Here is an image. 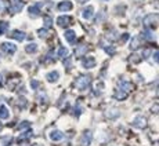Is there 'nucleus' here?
Returning a JSON list of instances; mask_svg holds the SVG:
<instances>
[{"label":"nucleus","mask_w":159,"mask_h":146,"mask_svg":"<svg viewBox=\"0 0 159 146\" xmlns=\"http://www.w3.org/2000/svg\"><path fill=\"white\" fill-rule=\"evenodd\" d=\"M122 39H123V41H126L127 39H129V35H127V33H126V35H123V37H122Z\"/></svg>","instance_id":"obj_35"},{"label":"nucleus","mask_w":159,"mask_h":146,"mask_svg":"<svg viewBox=\"0 0 159 146\" xmlns=\"http://www.w3.org/2000/svg\"><path fill=\"white\" fill-rule=\"evenodd\" d=\"M154 59H155V62H158V51H155V54H154Z\"/></svg>","instance_id":"obj_34"},{"label":"nucleus","mask_w":159,"mask_h":146,"mask_svg":"<svg viewBox=\"0 0 159 146\" xmlns=\"http://www.w3.org/2000/svg\"><path fill=\"white\" fill-rule=\"evenodd\" d=\"M51 139L53 141H61L64 139V134L61 131H58V130H54L53 132H51Z\"/></svg>","instance_id":"obj_13"},{"label":"nucleus","mask_w":159,"mask_h":146,"mask_svg":"<svg viewBox=\"0 0 159 146\" xmlns=\"http://www.w3.org/2000/svg\"><path fill=\"white\" fill-rule=\"evenodd\" d=\"M22 7H24V3L17 1V3L13 6V8H11V13H18V11H21V10H22Z\"/></svg>","instance_id":"obj_20"},{"label":"nucleus","mask_w":159,"mask_h":146,"mask_svg":"<svg viewBox=\"0 0 159 146\" xmlns=\"http://www.w3.org/2000/svg\"><path fill=\"white\" fill-rule=\"evenodd\" d=\"M71 22V17H68V15H61V17H58L57 18V24L58 26H66L68 24Z\"/></svg>","instance_id":"obj_5"},{"label":"nucleus","mask_w":159,"mask_h":146,"mask_svg":"<svg viewBox=\"0 0 159 146\" xmlns=\"http://www.w3.org/2000/svg\"><path fill=\"white\" fill-rule=\"evenodd\" d=\"M0 128H1V124H0Z\"/></svg>","instance_id":"obj_38"},{"label":"nucleus","mask_w":159,"mask_h":146,"mask_svg":"<svg viewBox=\"0 0 159 146\" xmlns=\"http://www.w3.org/2000/svg\"><path fill=\"white\" fill-rule=\"evenodd\" d=\"M58 79H60V75H58V72H50V73H47V80H49L50 83L57 81Z\"/></svg>","instance_id":"obj_14"},{"label":"nucleus","mask_w":159,"mask_h":146,"mask_svg":"<svg viewBox=\"0 0 159 146\" xmlns=\"http://www.w3.org/2000/svg\"><path fill=\"white\" fill-rule=\"evenodd\" d=\"M8 116H10V113H8V109L6 108V106H0V119H8Z\"/></svg>","instance_id":"obj_16"},{"label":"nucleus","mask_w":159,"mask_h":146,"mask_svg":"<svg viewBox=\"0 0 159 146\" xmlns=\"http://www.w3.org/2000/svg\"><path fill=\"white\" fill-rule=\"evenodd\" d=\"M156 18H158V15L155 14V15H148L145 19H144V25L148 26L149 24H152V22H156Z\"/></svg>","instance_id":"obj_17"},{"label":"nucleus","mask_w":159,"mask_h":146,"mask_svg":"<svg viewBox=\"0 0 159 146\" xmlns=\"http://www.w3.org/2000/svg\"><path fill=\"white\" fill-rule=\"evenodd\" d=\"M118 88L121 90V91H123V92H127V91H130V90H132V84H130L129 81H125V80H123V81L119 83Z\"/></svg>","instance_id":"obj_10"},{"label":"nucleus","mask_w":159,"mask_h":146,"mask_svg":"<svg viewBox=\"0 0 159 146\" xmlns=\"http://www.w3.org/2000/svg\"><path fill=\"white\" fill-rule=\"evenodd\" d=\"M91 142V131H84L82 136V145L83 146H89Z\"/></svg>","instance_id":"obj_7"},{"label":"nucleus","mask_w":159,"mask_h":146,"mask_svg":"<svg viewBox=\"0 0 159 146\" xmlns=\"http://www.w3.org/2000/svg\"><path fill=\"white\" fill-rule=\"evenodd\" d=\"M115 98H116V99H126L127 95H126V92H123V91H119V90H118V91L115 92Z\"/></svg>","instance_id":"obj_23"},{"label":"nucleus","mask_w":159,"mask_h":146,"mask_svg":"<svg viewBox=\"0 0 159 146\" xmlns=\"http://www.w3.org/2000/svg\"><path fill=\"white\" fill-rule=\"evenodd\" d=\"M0 48H1V51H4L7 54H14L17 51V47L13 43H3V44L0 45Z\"/></svg>","instance_id":"obj_2"},{"label":"nucleus","mask_w":159,"mask_h":146,"mask_svg":"<svg viewBox=\"0 0 159 146\" xmlns=\"http://www.w3.org/2000/svg\"><path fill=\"white\" fill-rule=\"evenodd\" d=\"M68 55H69V50H68L66 47H62V45H61L60 50H58V57L60 58H66Z\"/></svg>","instance_id":"obj_15"},{"label":"nucleus","mask_w":159,"mask_h":146,"mask_svg":"<svg viewBox=\"0 0 159 146\" xmlns=\"http://www.w3.org/2000/svg\"><path fill=\"white\" fill-rule=\"evenodd\" d=\"M31 87L33 90L38 88V87H39V81H38V80H32V81H31Z\"/></svg>","instance_id":"obj_29"},{"label":"nucleus","mask_w":159,"mask_h":146,"mask_svg":"<svg viewBox=\"0 0 159 146\" xmlns=\"http://www.w3.org/2000/svg\"><path fill=\"white\" fill-rule=\"evenodd\" d=\"M29 14H31V15H39V14H40V8H39V4H38V6L29 7Z\"/></svg>","instance_id":"obj_21"},{"label":"nucleus","mask_w":159,"mask_h":146,"mask_svg":"<svg viewBox=\"0 0 159 146\" xmlns=\"http://www.w3.org/2000/svg\"><path fill=\"white\" fill-rule=\"evenodd\" d=\"M138 44H140V40H138L137 37H134L133 39V43L130 44V48H132V50H136V48L138 47Z\"/></svg>","instance_id":"obj_24"},{"label":"nucleus","mask_w":159,"mask_h":146,"mask_svg":"<svg viewBox=\"0 0 159 146\" xmlns=\"http://www.w3.org/2000/svg\"><path fill=\"white\" fill-rule=\"evenodd\" d=\"M51 24H53V19L50 18V17H46L45 18V26H46V29H49L51 26Z\"/></svg>","instance_id":"obj_27"},{"label":"nucleus","mask_w":159,"mask_h":146,"mask_svg":"<svg viewBox=\"0 0 159 146\" xmlns=\"http://www.w3.org/2000/svg\"><path fill=\"white\" fill-rule=\"evenodd\" d=\"M25 33L24 32H21V31H13V32L10 33V37H13L15 39V40H18V41H22L24 39H25Z\"/></svg>","instance_id":"obj_6"},{"label":"nucleus","mask_w":159,"mask_h":146,"mask_svg":"<svg viewBox=\"0 0 159 146\" xmlns=\"http://www.w3.org/2000/svg\"><path fill=\"white\" fill-rule=\"evenodd\" d=\"M87 51V45L86 44H83V45H79L76 48V51H75V57L76 58H79V57H82L83 54Z\"/></svg>","instance_id":"obj_12"},{"label":"nucleus","mask_w":159,"mask_h":146,"mask_svg":"<svg viewBox=\"0 0 159 146\" xmlns=\"http://www.w3.org/2000/svg\"><path fill=\"white\" fill-rule=\"evenodd\" d=\"M4 8H6V1L4 0H0V13L4 11Z\"/></svg>","instance_id":"obj_30"},{"label":"nucleus","mask_w":159,"mask_h":146,"mask_svg":"<svg viewBox=\"0 0 159 146\" xmlns=\"http://www.w3.org/2000/svg\"><path fill=\"white\" fill-rule=\"evenodd\" d=\"M83 66H84L86 69H91V68H94L95 66V59L94 58H86V59L83 61Z\"/></svg>","instance_id":"obj_11"},{"label":"nucleus","mask_w":159,"mask_h":146,"mask_svg":"<svg viewBox=\"0 0 159 146\" xmlns=\"http://www.w3.org/2000/svg\"><path fill=\"white\" fill-rule=\"evenodd\" d=\"M1 142H3V143H8V142H11V138H8V136H4Z\"/></svg>","instance_id":"obj_32"},{"label":"nucleus","mask_w":159,"mask_h":146,"mask_svg":"<svg viewBox=\"0 0 159 146\" xmlns=\"http://www.w3.org/2000/svg\"><path fill=\"white\" fill-rule=\"evenodd\" d=\"M36 50H38V44H36V43H31V44H28L25 47V51L26 52H29V54L36 52Z\"/></svg>","instance_id":"obj_18"},{"label":"nucleus","mask_w":159,"mask_h":146,"mask_svg":"<svg viewBox=\"0 0 159 146\" xmlns=\"http://www.w3.org/2000/svg\"><path fill=\"white\" fill-rule=\"evenodd\" d=\"M64 36H65V39L68 40V43H71V44H73V43H75V40H76V33H75V31H72V29L65 31Z\"/></svg>","instance_id":"obj_3"},{"label":"nucleus","mask_w":159,"mask_h":146,"mask_svg":"<svg viewBox=\"0 0 159 146\" xmlns=\"http://www.w3.org/2000/svg\"><path fill=\"white\" fill-rule=\"evenodd\" d=\"M7 29H8V22H6V21H0V36L4 35Z\"/></svg>","instance_id":"obj_19"},{"label":"nucleus","mask_w":159,"mask_h":146,"mask_svg":"<svg viewBox=\"0 0 159 146\" xmlns=\"http://www.w3.org/2000/svg\"><path fill=\"white\" fill-rule=\"evenodd\" d=\"M149 52H151V50H144V54H143V57L147 58L148 55H149Z\"/></svg>","instance_id":"obj_33"},{"label":"nucleus","mask_w":159,"mask_h":146,"mask_svg":"<svg viewBox=\"0 0 159 146\" xmlns=\"http://www.w3.org/2000/svg\"><path fill=\"white\" fill-rule=\"evenodd\" d=\"M29 127H31V123H29V121H22L18 126V130L19 131H25V130H28Z\"/></svg>","instance_id":"obj_22"},{"label":"nucleus","mask_w":159,"mask_h":146,"mask_svg":"<svg viewBox=\"0 0 159 146\" xmlns=\"http://www.w3.org/2000/svg\"><path fill=\"white\" fill-rule=\"evenodd\" d=\"M105 51L108 52L109 55H112V54H114V52H115V48H114V47H112V45H108V47H105Z\"/></svg>","instance_id":"obj_28"},{"label":"nucleus","mask_w":159,"mask_h":146,"mask_svg":"<svg viewBox=\"0 0 159 146\" xmlns=\"http://www.w3.org/2000/svg\"><path fill=\"white\" fill-rule=\"evenodd\" d=\"M1 84H3V76L0 75V87H1Z\"/></svg>","instance_id":"obj_36"},{"label":"nucleus","mask_w":159,"mask_h":146,"mask_svg":"<svg viewBox=\"0 0 159 146\" xmlns=\"http://www.w3.org/2000/svg\"><path fill=\"white\" fill-rule=\"evenodd\" d=\"M79 1H80V3H83V1H86V0H79Z\"/></svg>","instance_id":"obj_37"},{"label":"nucleus","mask_w":159,"mask_h":146,"mask_svg":"<svg viewBox=\"0 0 159 146\" xmlns=\"http://www.w3.org/2000/svg\"><path fill=\"white\" fill-rule=\"evenodd\" d=\"M132 126L136 128H144L147 126V121L144 117H141V116H138V117H136V120L132 123Z\"/></svg>","instance_id":"obj_4"},{"label":"nucleus","mask_w":159,"mask_h":146,"mask_svg":"<svg viewBox=\"0 0 159 146\" xmlns=\"http://www.w3.org/2000/svg\"><path fill=\"white\" fill-rule=\"evenodd\" d=\"M141 36H143V37H145V39H148V40H152V39H154L152 33H149V29H147V31H145L144 33H143Z\"/></svg>","instance_id":"obj_26"},{"label":"nucleus","mask_w":159,"mask_h":146,"mask_svg":"<svg viewBox=\"0 0 159 146\" xmlns=\"http://www.w3.org/2000/svg\"><path fill=\"white\" fill-rule=\"evenodd\" d=\"M93 13H94V8L91 6H89V7H86L84 10H83V13H82V15H83V18H86V19H90L91 17H93Z\"/></svg>","instance_id":"obj_9"},{"label":"nucleus","mask_w":159,"mask_h":146,"mask_svg":"<svg viewBox=\"0 0 159 146\" xmlns=\"http://www.w3.org/2000/svg\"><path fill=\"white\" fill-rule=\"evenodd\" d=\"M39 36H40V37H46V36H47L46 29H43V31H39Z\"/></svg>","instance_id":"obj_31"},{"label":"nucleus","mask_w":159,"mask_h":146,"mask_svg":"<svg viewBox=\"0 0 159 146\" xmlns=\"http://www.w3.org/2000/svg\"><path fill=\"white\" fill-rule=\"evenodd\" d=\"M17 1H19V0H17Z\"/></svg>","instance_id":"obj_39"},{"label":"nucleus","mask_w":159,"mask_h":146,"mask_svg":"<svg viewBox=\"0 0 159 146\" xmlns=\"http://www.w3.org/2000/svg\"><path fill=\"white\" fill-rule=\"evenodd\" d=\"M58 10L60 11H71L72 10V3L71 1H61L58 4Z\"/></svg>","instance_id":"obj_8"},{"label":"nucleus","mask_w":159,"mask_h":146,"mask_svg":"<svg viewBox=\"0 0 159 146\" xmlns=\"http://www.w3.org/2000/svg\"><path fill=\"white\" fill-rule=\"evenodd\" d=\"M32 135V130H28V132H25V134H21L19 135V141H24V139H26V138H29Z\"/></svg>","instance_id":"obj_25"},{"label":"nucleus","mask_w":159,"mask_h":146,"mask_svg":"<svg viewBox=\"0 0 159 146\" xmlns=\"http://www.w3.org/2000/svg\"><path fill=\"white\" fill-rule=\"evenodd\" d=\"M75 84H76V87L79 90L87 88V87H89V84H90V76H87V75H80V76L76 79Z\"/></svg>","instance_id":"obj_1"}]
</instances>
